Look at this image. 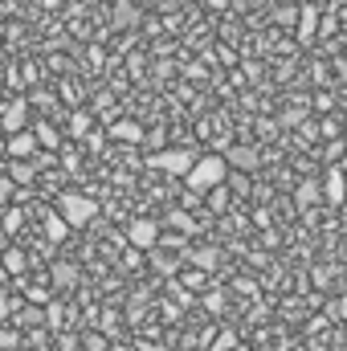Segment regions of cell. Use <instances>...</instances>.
<instances>
[{"label": "cell", "instance_id": "cell-11", "mask_svg": "<svg viewBox=\"0 0 347 351\" xmlns=\"http://www.w3.org/2000/svg\"><path fill=\"white\" fill-rule=\"evenodd\" d=\"M323 196H327L331 204H344V200H347V180H344L339 168H331V172H327V180H323Z\"/></svg>", "mask_w": 347, "mask_h": 351}, {"label": "cell", "instance_id": "cell-24", "mask_svg": "<svg viewBox=\"0 0 347 351\" xmlns=\"http://www.w3.org/2000/svg\"><path fill=\"white\" fill-rule=\"evenodd\" d=\"M70 131H74V135H86V131H90V119H86V114H74V119H70Z\"/></svg>", "mask_w": 347, "mask_h": 351}, {"label": "cell", "instance_id": "cell-30", "mask_svg": "<svg viewBox=\"0 0 347 351\" xmlns=\"http://www.w3.org/2000/svg\"><path fill=\"white\" fill-rule=\"evenodd\" d=\"M45 323H53V327H58V323H62V306H49V311H45Z\"/></svg>", "mask_w": 347, "mask_h": 351}, {"label": "cell", "instance_id": "cell-33", "mask_svg": "<svg viewBox=\"0 0 347 351\" xmlns=\"http://www.w3.org/2000/svg\"><path fill=\"white\" fill-rule=\"evenodd\" d=\"M241 4H258V0H241Z\"/></svg>", "mask_w": 347, "mask_h": 351}, {"label": "cell", "instance_id": "cell-5", "mask_svg": "<svg viewBox=\"0 0 347 351\" xmlns=\"http://www.w3.org/2000/svg\"><path fill=\"white\" fill-rule=\"evenodd\" d=\"M25 127H29V102L16 98V102H8V106L0 110V131H4V135H16V131H25Z\"/></svg>", "mask_w": 347, "mask_h": 351}, {"label": "cell", "instance_id": "cell-32", "mask_svg": "<svg viewBox=\"0 0 347 351\" xmlns=\"http://www.w3.org/2000/svg\"><path fill=\"white\" fill-rule=\"evenodd\" d=\"M339 78H344V82H347V66H339Z\"/></svg>", "mask_w": 347, "mask_h": 351}, {"label": "cell", "instance_id": "cell-34", "mask_svg": "<svg viewBox=\"0 0 347 351\" xmlns=\"http://www.w3.org/2000/svg\"><path fill=\"white\" fill-rule=\"evenodd\" d=\"M233 351H246V348H233Z\"/></svg>", "mask_w": 347, "mask_h": 351}, {"label": "cell", "instance_id": "cell-15", "mask_svg": "<svg viewBox=\"0 0 347 351\" xmlns=\"http://www.w3.org/2000/svg\"><path fill=\"white\" fill-rule=\"evenodd\" d=\"M45 237H49V241H53V245H58V241H66V237H70V225H66V221H62V213H58V217H45Z\"/></svg>", "mask_w": 347, "mask_h": 351}, {"label": "cell", "instance_id": "cell-28", "mask_svg": "<svg viewBox=\"0 0 347 351\" xmlns=\"http://www.w3.org/2000/svg\"><path fill=\"white\" fill-rule=\"evenodd\" d=\"M152 262L160 265L164 274H172V269H176V262H172V258H168V254H152Z\"/></svg>", "mask_w": 347, "mask_h": 351}, {"label": "cell", "instance_id": "cell-22", "mask_svg": "<svg viewBox=\"0 0 347 351\" xmlns=\"http://www.w3.org/2000/svg\"><path fill=\"white\" fill-rule=\"evenodd\" d=\"M168 221H172L176 229H184V233H192V229H196V225H192V217H188V213H172V217H168Z\"/></svg>", "mask_w": 347, "mask_h": 351}, {"label": "cell", "instance_id": "cell-35", "mask_svg": "<svg viewBox=\"0 0 347 351\" xmlns=\"http://www.w3.org/2000/svg\"><path fill=\"white\" fill-rule=\"evenodd\" d=\"M339 4H344V0H339Z\"/></svg>", "mask_w": 347, "mask_h": 351}, {"label": "cell", "instance_id": "cell-9", "mask_svg": "<svg viewBox=\"0 0 347 351\" xmlns=\"http://www.w3.org/2000/svg\"><path fill=\"white\" fill-rule=\"evenodd\" d=\"M110 21H115V29H135L139 25V4L135 0H119L110 8Z\"/></svg>", "mask_w": 347, "mask_h": 351}, {"label": "cell", "instance_id": "cell-14", "mask_svg": "<svg viewBox=\"0 0 347 351\" xmlns=\"http://www.w3.org/2000/svg\"><path fill=\"white\" fill-rule=\"evenodd\" d=\"M184 258L196 265L200 274H213V269H217V250H192V254H184Z\"/></svg>", "mask_w": 347, "mask_h": 351}, {"label": "cell", "instance_id": "cell-29", "mask_svg": "<svg viewBox=\"0 0 347 351\" xmlns=\"http://www.w3.org/2000/svg\"><path fill=\"white\" fill-rule=\"evenodd\" d=\"M204 306H208V311H221V306H225V294H208Z\"/></svg>", "mask_w": 347, "mask_h": 351}, {"label": "cell", "instance_id": "cell-4", "mask_svg": "<svg viewBox=\"0 0 347 351\" xmlns=\"http://www.w3.org/2000/svg\"><path fill=\"white\" fill-rule=\"evenodd\" d=\"M127 241H131L135 250H156V245H160V225L147 221V217H139V221L127 225Z\"/></svg>", "mask_w": 347, "mask_h": 351}, {"label": "cell", "instance_id": "cell-17", "mask_svg": "<svg viewBox=\"0 0 347 351\" xmlns=\"http://www.w3.org/2000/svg\"><path fill=\"white\" fill-rule=\"evenodd\" d=\"M16 323H21V327H41V323H45V311H37V306H25V311L16 315Z\"/></svg>", "mask_w": 347, "mask_h": 351}, {"label": "cell", "instance_id": "cell-23", "mask_svg": "<svg viewBox=\"0 0 347 351\" xmlns=\"http://www.w3.org/2000/svg\"><path fill=\"white\" fill-rule=\"evenodd\" d=\"M82 348H86V351H106V339H102V335H94V331H90L86 339H82Z\"/></svg>", "mask_w": 347, "mask_h": 351}, {"label": "cell", "instance_id": "cell-19", "mask_svg": "<svg viewBox=\"0 0 347 351\" xmlns=\"http://www.w3.org/2000/svg\"><path fill=\"white\" fill-rule=\"evenodd\" d=\"M307 119V106H290V110H282V127H298Z\"/></svg>", "mask_w": 347, "mask_h": 351}, {"label": "cell", "instance_id": "cell-1", "mask_svg": "<svg viewBox=\"0 0 347 351\" xmlns=\"http://www.w3.org/2000/svg\"><path fill=\"white\" fill-rule=\"evenodd\" d=\"M225 176H229V164H225V156H200L196 160V168L184 176L188 180V192H213V188H221L225 184Z\"/></svg>", "mask_w": 347, "mask_h": 351}, {"label": "cell", "instance_id": "cell-7", "mask_svg": "<svg viewBox=\"0 0 347 351\" xmlns=\"http://www.w3.org/2000/svg\"><path fill=\"white\" fill-rule=\"evenodd\" d=\"M110 139L115 143H147V131L135 119H115L110 123Z\"/></svg>", "mask_w": 347, "mask_h": 351}, {"label": "cell", "instance_id": "cell-8", "mask_svg": "<svg viewBox=\"0 0 347 351\" xmlns=\"http://www.w3.org/2000/svg\"><path fill=\"white\" fill-rule=\"evenodd\" d=\"M4 152H8L12 160H29V156L37 152V135H33V131H16V135H8Z\"/></svg>", "mask_w": 347, "mask_h": 351}, {"label": "cell", "instance_id": "cell-27", "mask_svg": "<svg viewBox=\"0 0 347 351\" xmlns=\"http://www.w3.org/2000/svg\"><path fill=\"white\" fill-rule=\"evenodd\" d=\"M21 221H25V217H21V213H16V208H12V213H8V217H4V229H8V233H16V229H21Z\"/></svg>", "mask_w": 347, "mask_h": 351}, {"label": "cell", "instance_id": "cell-16", "mask_svg": "<svg viewBox=\"0 0 347 351\" xmlns=\"http://www.w3.org/2000/svg\"><path fill=\"white\" fill-rule=\"evenodd\" d=\"M33 135H37V147H58V143H62V135H58L49 123H37V127H33Z\"/></svg>", "mask_w": 347, "mask_h": 351}, {"label": "cell", "instance_id": "cell-6", "mask_svg": "<svg viewBox=\"0 0 347 351\" xmlns=\"http://www.w3.org/2000/svg\"><path fill=\"white\" fill-rule=\"evenodd\" d=\"M225 164H229L233 172H258L261 156H258V147H246V143H233V147H225Z\"/></svg>", "mask_w": 347, "mask_h": 351}, {"label": "cell", "instance_id": "cell-13", "mask_svg": "<svg viewBox=\"0 0 347 351\" xmlns=\"http://www.w3.org/2000/svg\"><path fill=\"white\" fill-rule=\"evenodd\" d=\"M319 196H323V188H319L315 180H302L298 192H294V204H298V208H311V204H319Z\"/></svg>", "mask_w": 347, "mask_h": 351}, {"label": "cell", "instance_id": "cell-26", "mask_svg": "<svg viewBox=\"0 0 347 351\" xmlns=\"http://www.w3.org/2000/svg\"><path fill=\"white\" fill-rule=\"evenodd\" d=\"M233 348H237V335H233V331H225V335L217 339V351H233Z\"/></svg>", "mask_w": 347, "mask_h": 351}, {"label": "cell", "instance_id": "cell-3", "mask_svg": "<svg viewBox=\"0 0 347 351\" xmlns=\"http://www.w3.org/2000/svg\"><path fill=\"white\" fill-rule=\"evenodd\" d=\"M196 160H200V156H196L192 147H160V152H152L147 164L164 176H188L196 168Z\"/></svg>", "mask_w": 347, "mask_h": 351}, {"label": "cell", "instance_id": "cell-25", "mask_svg": "<svg viewBox=\"0 0 347 351\" xmlns=\"http://www.w3.org/2000/svg\"><path fill=\"white\" fill-rule=\"evenodd\" d=\"M16 343H21V335H16V331H0V351H12Z\"/></svg>", "mask_w": 347, "mask_h": 351}, {"label": "cell", "instance_id": "cell-12", "mask_svg": "<svg viewBox=\"0 0 347 351\" xmlns=\"http://www.w3.org/2000/svg\"><path fill=\"white\" fill-rule=\"evenodd\" d=\"M49 278H53V290H70L74 282H78V265L74 262H58L49 269Z\"/></svg>", "mask_w": 347, "mask_h": 351}, {"label": "cell", "instance_id": "cell-10", "mask_svg": "<svg viewBox=\"0 0 347 351\" xmlns=\"http://www.w3.org/2000/svg\"><path fill=\"white\" fill-rule=\"evenodd\" d=\"M315 29H319V12H315V4H302V12H298V45H311Z\"/></svg>", "mask_w": 347, "mask_h": 351}, {"label": "cell", "instance_id": "cell-31", "mask_svg": "<svg viewBox=\"0 0 347 351\" xmlns=\"http://www.w3.org/2000/svg\"><path fill=\"white\" fill-rule=\"evenodd\" d=\"M335 315H339V319H344V323H347V294H344V298H339V302H335Z\"/></svg>", "mask_w": 347, "mask_h": 351}, {"label": "cell", "instance_id": "cell-21", "mask_svg": "<svg viewBox=\"0 0 347 351\" xmlns=\"http://www.w3.org/2000/svg\"><path fill=\"white\" fill-rule=\"evenodd\" d=\"M225 204H229V196H225V188H213V192H208V208H213V213H221Z\"/></svg>", "mask_w": 347, "mask_h": 351}, {"label": "cell", "instance_id": "cell-18", "mask_svg": "<svg viewBox=\"0 0 347 351\" xmlns=\"http://www.w3.org/2000/svg\"><path fill=\"white\" fill-rule=\"evenodd\" d=\"M4 269H8V274H25V254H21V250H8V254H4Z\"/></svg>", "mask_w": 347, "mask_h": 351}, {"label": "cell", "instance_id": "cell-2", "mask_svg": "<svg viewBox=\"0 0 347 351\" xmlns=\"http://www.w3.org/2000/svg\"><path fill=\"white\" fill-rule=\"evenodd\" d=\"M58 208H62V221H66L70 229H86L90 221L98 217V200H94L90 192H62Z\"/></svg>", "mask_w": 347, "mask_h": 351}, {"label": "cell", "instance_id": "cell-20", "mask_svg": "<svg viewBox=\"0 0 347 351\" xmlns=\"http://www.w3.org/2000/svg\"><path fill=\"white\" fill-rule=\"evenodd\" d=\"M12 180H16V184H29V180H33V164L16 160V164H12Z\"/></svg>", "mask_w": 347, "mask_h": 351}]
</instances>
